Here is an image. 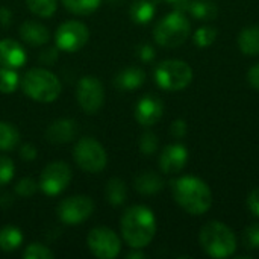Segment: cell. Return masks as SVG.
Segmentation results:
<instances>
[{"label":"cell","mask_w":259,"mask_h":259,"mask_svg":"<svg viewBox=\"0 0 259 259\" xmlns=\"http://www.w3.org/2000/svg\"><path fill=\"white\" fill-rule=\"evenodd\" d=\"M123 240L132 249L146 247L156 234V219L147 206H132L120 220Z\"/></svg>","instance_id":"1"},{"label":"cell","mask_w":259,"mask_h":259,"mask_svg":"<svg viewBox=\"0 0 259 259\" xmlns=\"http://www.w3.org/2000/svg\"><path fill=\"white\" fill-rule=\"evenodd\" d=\"M171 191L178 205L193 215L205 214L212 205L209 187L194 176H184L173 181Z\"/></svg>","instance_id":"2"},{"label":"cell","mask_w":259,"mask_h":259,"mask_svg":"<svg viewBox=\"0 0 259 259\" xmlns=\"http://www.w3.org/2000/svg\"><path fill=\"white\" fill-rule=\"evenodd\" d=\"M23 93L35 102L52 103L61 94L59 79L46 68H30L21 79Z\"/></svg>","instance_id":"3"},{"label":"cell","mask_w":259,"mask_h":259,"mask_svg":"<svg viewBox=\"0 0 259 259\" xmlns=\"http://www.w3.org/2000/svg\"><path fill=\"white\" fill-rule=\"evenodd\" d=\"M203 250L212 258H228L237 250L234 232L220 222H209L200 229L199 235Z\"/></svg>","instance_id":"4"},{"label":"cell","mask_w":259,"mask_h":259,"mask_svg":"<svg viewBox=\"0 0 259 259\" xmlns=\"http://www.w3.org/2000/svg\"><path fill=\"white\" fill-rule=\"evenodd\" d=\"M190 35V21L181 11H173L158 21L153 30L155 41L162 47H178Z\"/></svg>","instance_id":"5"},{"label":"cell","mask_w":259,"mask_h":259,"mask_svg":"<svg viewBox=\"0 0 259 259\" xmlns=\"http://www.w3.org/2000/svg\"><path fill=\"white\" fill-rule=\"evenodd\" d=\"M193 70L191 67L178 59L162 61L155 70L156 83L167 91H181L191 83Z\"/></svg>","instance_id":"6"},{"label":"cell","mask_w":259,"mask_h":259,"mask_svg":"<svg viewBox=\"0 0 259 259\" xmlns=\"http://www.w3.org/2000/svg\"><path fill=\"white\" fill-rule=\"evenodd\" d=\"M73 158L77 167L87 173H99L108 164L106 150L93 137H83L76 143Z\"/></svg>","instance_id":"7"},{"label":"cell","mask_w":259,"mask_h":259,"mask_svg":"<svg viewBox=\"0 0 259 259\" xmlns=\"http://www.w3.org/2000/svg\"><path fill=\"white\" fill-rule=\"evenodd\" d=\"M88 249L99 259H114L121 250V241L118 235L109 228H94L87 238Z\"/></svg>","instance_id":"8"},{"label":"cell","mask_w":259,"mask_h":259,"mask_svg":"<svg viewBox=\"0 0 259 259\" xmlns=\"http://www.w3.org/2000/svg\"><path fill=\"white\" fill-rule=\"evenodd\" d=\"M88 38H90V32L87 24L76 20L62 23L55 33L56 47L67 53H74L80 50L88 42Z\"/></svg>","instance_id":"9"},{"label":"cell","mask_w":259,"mask_h":259,"mask_svg":"<svg viewBox=\"0 0 259 259\" xmlns=\"http://www.w3.org/2000/svg\"><path fill=\"white\" fill-rule=\"evenodd\" d=\"M76 99L79 106L90 115L96 114L105 102L103 83L94 76H83L76 87Z\"/></svg>","instance_id":"10"},{"label":"cell","mask_w":259,"mask_h":259,"mask_svg":"<svg viewBox=\"0 0 259 259\" xmlns=\"http://www.w3.org/2000/svg\"><path fill=\"white\" fill-rule=\"evenodd\" d=\"M71 178V168L62 161H55L42 170L38 187L47 196H58L70 185Z\"/></svg>","instance_id":"11"},{"label":"cell","mask_w":259,"mask_h":259,"mask_svg":"<svg viewBox=\"0 0 259 259\" xmlns=\"http://www.w3.org/2000/svg\"><path fill=\"white\" fill-rule=\"evenodd\" d=\"M94 211V203L88 196H71L64 199L58 206V217L67 226L83 223Z\"/></svg>","instance_id":"12"},{"label":"cell","mask_w":259,"mask_h":259,"mask_svg":"<svg viewBox=\"0 0 259 259\" xmlns=\"http://www.w3.org/2000/svg\"><path fill=\"white\" fill-rule=\"evenodd\" d=\"M162 112H164L162 100L155 94H147V96L141 97L134 111L137 121L146 127L158 123L162 117Z\"/></svg>","instance_id":"13"},{"label":"cell","mask_w":259,"mask_h":259,"mask_svg":"<svg viewBox=\"0 0 259 259\" xmlns=\"http://www.w3.org/2000/svg\"><path fill=\"white\" fill-rule=\"evenodd\" d=\"M188 159V152L182 144H170L167 146L159 156V167L167 175L179 173Z\"/></svg>","instance_id":"14"},{"label":"cell","mask_w":259,"mask_h":259,"mask_svg":"<svg viewBox=\"0 0 259 259\" xmlns=\"http://www.w3.org/2000/svg\"><path fill=\"white\" fill-rule=\"evenodd\" d=\"M26 52L23 46L11 38H5L0 41V65L8 68H20L26 64Z\"/></svg>","instance_id":"15"},{"label":"cell","mask_w":259,"mask_h":259,"mask_svg":"<svg viewBox=\"0 0 259 259\" xmlns=\"http://www.w3.org/2000/svg\"><path fill=\"white\" fill-rule=\"evenodd\" d=\"M77 135V123L71 118H59L49 124L46 131L47 141L53 144H65L76 138Z\"/></svg>","instance_id":"16"},{"label":"cell","mask_w":259,"mask_h":259,"mask_svg":"<svg viewBox=\"0 0 259 259\" xmlns=\"http://www.w3.org/2000/svg\"><path fill=\"white\" fill-rule=\"evenodd\" d=\"M20 36L21 39L29 44V46H42L46 42H49L50 39V33H49V29L41 24V23H36V21H24L21 26H20Z\"/></svg>","instance_id":"17"},{"label":"cell","mask_w":259,"mask_h":259,"mask_svg":"<svg viewBox=\"0 0 259 259\" xmlns=\"http://www.w3.org/2000/svg\"><path fill=\"white\" fill-rule=\"evenodd\" d=\"M144 82H146V73L138 67H127L121 70L114 79V85L120 91H135L140 87H143Z\"/></svg>","instance_id":"18"},{"label":"cell","mask_w":259,"mask_h":259,"mask_svg":"<svg viewBox=\"0 0 259 259\" xmlns=\"http://www.w3.org/2000/svg\"><path fill=\"white\" fill-rule=\"evenodd\" d=\"M134 187L141 194H156L164 188V179L155 171H143L135 178Z\"/></svg>","instance_id":"19"},{"label":"cell","mask_w":259,"mask_h":259,"mask_svg":"<svg viewBox=\"0 0 259 259\" xmlns=\"http://www.w3.org/2000/svg\"><path fill=\"white\" fill-rule=\"evenodd\" d=\"M105 199L112 206L123 205L127 199V187H126L124 181H121L118 178L109 179L106 184V188H105Z\"/></svg>","instance_id":"20"},{"label":"cell","mask_w":259,"mask_h":259,"mask_svg":"<svg viewBox=\"0 0 259 259\" xmlns=\"http://www.w3.org/2000/svg\"><path fill=\"white\" fill-rule=\"evenodd\" d=\"M155 12H156V5L152 0H135L129 9L131 18L138 24L149 23L155 17Z\"/></svg>","instance_id":"21"},{"label":"cell","mask_w":259,"mask_h":259,"mask_svg":"<svg viewBox=\"0 0 259 259\" xmlns=\"http://www.w3.org/2000/svg\"><path fill=\"white\" fill-rule=\"evenodd\" d=\"M238 46L244 55L249 56L259 55V26L246 27L238 36Z\"/></svg>","instance_id":"22"},{"label":"cell","mask_w":259,"mask_h":259,"mask_svg":"<svg viewBox=\"0 0 259 259\" xmlns=\"http://www.w3.org/2000/svg\"><path fill=\"white\" fill-rule=\"evenodd\" d=\"M23 244V234L15 226H5L0 229V250L14 252Z\"/></svg>","instance_id":"23"},{"label":"cell","mask_w":259,"mask_h":259,"mask_svg":"<svg viewBox=\"0 0 259 259\" xmlns=\"http://www.w3.org/2000/svg\"><path fill=\"white\" fill-rule=\"evenodd\" d=\"M188 11L199 20H214L219 14V8L211 0H191Z\"/></svg>","instance_id":"24"},{"label":"cell","mask_w":259,"mask_h":259,"mask_svg":"<svg viewBox=\"0 0 259 259\" xmlns=\"http://www.w3.org/2000/svg\"><path fill=\"white\" fill-rule=\"evenodd\" d=\"M20 141V132L18 129L6 121H0V150L9 152L15 149V146Z\"/></svg>","instance_id":"25"},{"label":"cell","mask_w":259,"mask_h":259,"mask_svg":"<svg viewBox=\"0 0 259 259\" xmlns=\"http://www.w3.org/2000/svg\"><path fill=\"white\" fill-rule=\"evenodd\" d=\"M102 0H62V5L67 11L76 14V15H87L93 14L99 9Z\"/></svg>","instance_id":"26"},{"label":"cell","mask_w":259,"mask_h":259,"mask_svg":"<svg viewBox=\"0 0 259 259\" xmlns=\"http://www.w3.org/2000/svg\"><path fill=\"white\" fill-rule=\"evenodd\" d=\"M27 8L38 17L49 18L58 9V0H26Z\"/></svg>","instance_id":"27"},{"label":"cell","mask_w":259,"mask_h":259,"mask_svg":"<svg viewBox=\"0 0 259 259\" xmlns=\"http://www.w3.org/2000/svg\"><path fill=\"white\" fill-rule=\"evenodd\" d=\"M20 83V77L14 68L2 67L0 65V93L11 94L17 90Z\"/></svg>","instance_id":"28"},{"label":"cell","mask_w":259,"mask_h":259,"mask_svg":"<svg viewBox=\"0 0 259 259\" xmlns=\"http://www.w3.org/2000/svg\"><path fill=\"white\" fill-rule=\"evenodd\" d=\"M23 258L24 259H53L55 253L44 244L41 243H32L26 247V250L23 252Z\"/></svg>","instance_id":"29"},{"label":"cell","mask_w":259,"mask_h":259,"mask_svg":"<svg viewBox=\"0 0 259 259\" xmlns=\"http://www.w3.org/2000/svg\"><path fill=\"white\" fill-rule=\"evenodd\" d=\"M217 38V29L205 26L197 29V32L194 33V42L199 47H209Z\"/></svg>","instance_id":"30"},{"label":"cell","mask_w":259,"mask_h":259,"mask_svg":"<svg viewBox=\"0 0 259 259\" xmlns=\"http://www.w3.org/2000/svg\"><path fill=\"white\" fill-rule=\"evenodd\" d=\"M158 146H159V141H158V137L153 132H146V134L141 135V138H140V150H141V153L153 155L158 150Z\"/></svg>","instance_id":"31"},{"label":"cell","mask_w":259,"mask_h":259,"mask_svg":"<svg viewBox=\"0 0 259 259\" xmlns=\"http://www.w3.org/2000/svg\"><path fill=\"white\" fill-rule=\"evenodd\" d=\"M243 243L250 250L259 249V223H253L249 228H246L243 234Z\"/></svg>","instance_id":"32"},{"label":"cell","mask_w":259,"mask_h":259,"mask_svg":"<svg viewBox=\"0 0 259 259\" xmlns=\"http://www.w3.org/2000/svg\"><path fill=\"white\" fill-rule=\"evenodd\" d=\"M15 173V165L12 159L6 156H0V185H6L12 181Z\"/></svg>","instance_id":"33"},{"label":"cell","mask_w":259,"mask_h":259,"mask_svg":"<svg viewBox=\"0 0 259 259\" xmlns=\"http://www.w3.org/2000/svg\"><path fill=\"white\" fill-rule=\"evenodd\" d=\"M38 188H39V187H38V184H36L33 179H30V178H23V179L15 185V193H17L18 196H21V197H32V196L36 193Z\"/></svg>","instance_id":"34"},{"label":"cell","mask_w":259,"mask_h":259,"mask_svg":"<svg viewBox=\"0 0 259 259\" xmlns=\"http://www.w3.org/2000/svg\"><path fill=\"white\" fill-rule=\"evenodd\" d=\"M187 123L184 120H176L171 123V127H170V132L175 138H184L187 135Z\"/></svg>","instance_id":"35"},{"label":"cell","mask_w":259,"mask_h":259,"mask_svg":"<svg viewBox=\"0 0 259 259\" xmlns=\"http://www.w3.org/2000/svg\"><path fill=\"white\" fill-rule=\"evenodd\" d=\"M138 56H140L141 61L149 62V61H152L155 58V49L152 46H149V44H143V46L138 47Z\"/></svg>","instance_id":"36"},{"label":"cell","mask_w":259,"mask_h":259,"mask_svg":"<svg viewBox=\"0 0 259 259\" xmlns=\"http://www.w3.org/2000/svg\"><path fill=\"white\" fill-rule=\"evenodd\" d=\"M247 205H249L250 211H252L255 215H258L259 217V188H255V190L249 194Z\"/></svg>","instance_id":"37"},{"label":"cell","mask_w":259,"mask_h":259,"mask_svg":"<svg viewBox=\"0 0 259 259\" xmlns=\"http://www.w3.org/2000/svg\"><path fill=\"white\" fill-rule=\"evenodd\" d=\"M20 156L24 159V161H33L35 158H36V149L32 146V144H24V146H21V149H20Z\"/></svg>","instance_id":"38"},{"label":"cell","mask_w":259,"mask_h":259,"mask_svg":"<svg viewBox=\"0 0 259 259\" xmlns=\"http://www.w3.org/2000/svg\"><path fill=\"white\" fill-rule=\"evenodd\" d=\"M59 49L58 47H52V49H49V50H44L42 53H41V62H44V64H53L55 61H56V58H58V52Z\"/></svg>","instance_id":"39"},{"label":"cell","mask_w":259,"mask_h":259,"mask_svg":"<svg viewBox=\"0 0 259 259\" xmlns=\"http://www.w3.org/2000/svg\"><path fill=\"white\" fill-rule=\"evenodd\" d=\"M247 80H249V83H250L255 90H258L259 91V64L253 65V67L249 70V73H247Z\"/></svg>","instance_id":"40"},{"label":"cell","mask_w":259,"mask_h":259,"mask_svg":"<svg viewBox=\"0 0 259 259\" xmlns=\"http://www.w3.org/2000/svg\"><path fill=\"white\" fill-rule=\"evenodd\" d=\"M164 2L168 3L175 11L185 12V11H188V6H190V2L191 0H164Z\"/></svg>","instance_id":"41"},{"label":"cell","mask_w":259,"mask_h":259,"mask_svg":"<svg viewBox=\"0 0 259 259\" xmlns=\"http://www.w3.org/2000/svg\"><path fill=\"white\" fill-rule=\"evenodd\" d=\"M12 23V12L8 8H0V24L8 27Z\"/></svg>","instance_id":"42"},{"label":"cell","mask_w":259,"mask_h":259,"mask_svg":"<svg viewBox=\"0 0 259 259\" xmlns=\"http://www.w3.org/2000/svg\"><path fill=\"white\" fill-rule=\"evenodd\" d=\"M127 258L129 259H137V258H146V255L144 253H141V252H131V253H127Z\"/></svg>","instance_id":"43"}]
</instances>
